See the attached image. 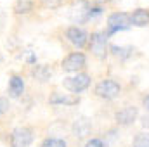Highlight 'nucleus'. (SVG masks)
Instances as JSON below:
<instances>
[{"mask_svg": "<svg viewBox=\"0 0 149 147\" xmlns=\"http://www.w3.org/2000/svg\"><path fill=\"white\" fill-rule=\"evenodd\" d=\"M102 12H104V9L101 5H90L88 7V12H87V19L88 21L90 19H97L99 16H102Z\"/></svg>", "mask_w": 149, "mask_h": 147, "instance_id": "obj_18", "label": "nucleus"}, {"mask_svg": "<svg viewBox=\"0 0 149 147\" xmlns=\"http://www.w3.org/2000/svg\"><path fill=\"white\" fill-rule=\"evenodd\" d=\"M85 66H87V55L83 52H71L61 62V68H63L64 73H73V74L80 73Z\"/></svg>", "mask_w": 149, "mask_h": 147, "instance_id": "obj_6", "label": "nucleus"}, {"mask_svg": "<svg viewBox=\"0 0 149 147\" xmlns=\"http://www.w3.org/2000/svg\"><path fill=\"white\" fill-rule=\"evenodd\" d=\"M141 123H142L144 128H149V112H146V114L141 118Z\"/></svg>", "mask_w": 149, "mask_h": 147, "instance_id": "obj_22", "label": "nucleus"}, {"mask_svg": "<svg viewBox=\"0 0 149 147\" xmlns=\"http://www.w3.org/2000/svg\"><path fill=\"white\" fill-rule=\"evenodd\" d=\"M31 78L38 83H47L52 78V69L47 64H35L31 68Z\"/></svg>", "mask_w": 149, "mask_h": 147, "instance_id": "obj_13", "label": "nucleus"}, {"mask_svg": "<svg viewBox=\"0 0 149 147\" xmlns=\"http://www.w3.org/2000/svg\"><path fill=\"white\" fill-rule=\"evenodd\" d=\"M104 2H113V0H104Z\"/></svg>", "mask_w": 149, "mask_h": 147, "instance_id": "obj_25", "label": "nucleus"}, {"mask_svg": "<svg viewBox=\"0 0 149 147\" xmlns=\"http://www.w3.org/2000/svg\"><path fill=\"white\" fill-rule=\"evenodd\" d=\"M130 24L137 26V28L149 26V10L141 7V9H135L134 12H130Z\"/></svg>", "mask_w": 149, "mask_h": 147, "instance_id": "obj_12", "label": "nucleus"}, {"mask_svg": "<svg viewBox=\"0 0 149 147\" xmlns=\"http://www.w3.org/2000/svg\"><path fill=\"white\" fill-rule=\"evenodd\" d=\"M94 94H95V97H99L102 101H114L121 94V85L113 78H106V80H101L95 83Z\"/></svg>", "mask_w": 149, "mask_h": 147, "instance_id": "obj_2", "label": "nucleus"}, {"mask_svg": "<svg viewBox=\"0 0 149 147\" xmlns=\"http://www.w3.org/2000/svg\"><path fill=\"white\" fill-rule=\"evenodd\" d=\"M9 111H10V99H9V97L0 95V118H2V116H5Z\"/></svg>", "mask_w": 149, "mask_h": 147, "instance_id": "obj_19", "label": "nucleus"}, {"mask_svg": "<svg viewBox=\"0 0 149 147\" xmlns=\"http://www.w3.org/2000/svg\"><path fill=\"white\" fill-rule=\"evenodd\" d=\"M132 28L130 24V14L128 12H123V10H116L111 12L108 16V23H106V37L111 38L113 35L120 33V31H128Z\"/></svg>", "mask_w": 149, "mask_h": 147, "instance_id": "obj_1", "label": "nucleus"}, {"mask_svg": "<svg viewBox=\"0 0 149 147\" xmlns=\"http://www.w3.org/2000/svg\"><path fill=\"white\" fill-rule=\"evenodd\" d=\"M90 83H92V76L88 73H83V71L74 73V74H71V76H66V78L63 80V87H64L68 92H71L73 95H78V94L85 92V90L90 87Z\"/></svg>", "mask_w": 149, "mask_h": 147, "instance_id": "obj_3", "label": "nucleus"}, {"mask_svg": "<svg viewBox=\"0 0 149 147\" xmlns=\"http://www.w3.org/2000/svg\"><path fill=\"white\" fill-rule=\"evenodd\" d=\"M83 147H106V144H104V140H102V139L94 137V139H88V140L85 142V146H83Z\"/></svg>", "mask_w": 149, "mask_h": 147, "instance_id": "obj_21", "label": "nucleus"}, {"mask_svg": "<svg viewBox=\"0 0 149 147\" xmlns=\"http://www.w3.org/2000/svg\"><path fill=\"white\" fill-rule=\"evenodd\" d=\"M33 0H17L14 3V12L17 16H24V14H30L33 10Z\"/></svg>", "mask_w": 149, "mask_h": 147, "instance_id": "obj_15", "label": "nucleus"}, {"mask_svg": "<svg viewBox=\"0 0 149 147\" xmlns=\"http://www.w3.org/2000/svg\"><path fill=\"white\" fill-rule=\"evenodd\" d=\"M49 104L50 106H66V107H71V106H78L80 104V97L73 95V94L52 92L50 97H49Z\"/></svg>", "mask_w": 149, "mask_h": 147, "instance_id": "obj_9", "label": "nucleus"}, {"mask_svg": "<svg viewBox=\"0 0 149 147\" xmlns=\"http://www.w3.org/2000/svg\"><path fill=\"white\" fill-rule=\"evenodd\" d=\"M24 80L23 76L19 74H10L9 78V85H7V94H9V99H19L23 94H24Z\"/></svg>", "mask_w": 149, "mask_h": 147, "instance_id": "obj_10", "label": "nucleus"}, {"mask_svg": "<svg viewBox=\"0 0 149 147\" xmlns=\"http://www.w3.org/2000/svg\"><path fill=\"white\" fill-rule=\"evenodd\" d=\"M35 140V132L31 126H17L9 135V147H30Z\"/></svg>", "mask_w": 149, "mask_h": 147, "instance_id": "obj_5", "label": "nucleus"}, {"mask_svg": "<svg viewBox=\"0 0 149 147\" xmlns=\"http://www.w3.org/2000/svg\"><path fill=\"white\" fill-rule=\"evenodd\" d=\"M66 38L76 49H85L88 45V33L81 26H68L66 28Z\"/></svg>", "mask_w": 149, "mask_h": 147, "instance_id": "obj_7", "label": "nucleus"}, {"mask_svg": "<svg viewBox=\"0 0 149 147\" xmlns=\"http://www.w3.org/2000/svg\"><path fill=\"white\" fill-rule=\"evenodd\" d=\"M137 118H139V107L135 106H127L114 112V121L120 126H130L137 121Z\"/></svg>", "mask_w": 149, "mask_h": 147, "instance_id": "obj_8", "label": "nucleus"}, {"mask_svg": "<svg viewBox=\"0 0 149 147\" xmlns=\"http://www.w3.org/2000/svg\"><path fill=\"white\" fill-rule=\"evenodd\" d=\"M63 2L64 0H40V3L43 7H47V9H57V7L63 5Z\"/></svg>", "mask_w": 149, "mask_h": 147, "instance_id": "obj_20", "label": "nucleus"}, {"mask_svg": "<svg viewBox=\"0 0 149 147\" xmlns=\"http://www.w3.org/2000/svg\"><path fill=\"white\" fill-rule=\"evenodd\" d=\"M132 147H149V130L135 133V137L132 139Z\"/></svg>", "mask_w": 149, "mask_h": 147, "instance_id": "obj_16", "label": "nucleus"}, {"mask_svg": "<svg viewBox=\"0 0 149 147\" xmlns=\"http://www.w3.org/2000/svg\"><path fill=\"white\" fill-rule=\"evenodd\" d=\"M42 147H68V142L59 137H47L42 140Z\"/></svg>", "mask_w": 149, "mask_h": 147, "instance_id": "obj_17", "label": "nucleus"}, {"mask_svg": "<svg viewBox=\"0 0 149 147\" xmlns=\"http://www.w3.org/2000/svg\"><path fill=\"white\" fill-rule=\"evenodd\" d=\"M71 132H73V135L76 139H85L92 132V121L88 118H85V116L74 119L73 125H71Z\"/></svg>", "mask_w": 149, "mask_h": 147, "instance_id": "obj_11", "label": "nucleus"}, {"mask_svg": "<svg viewBox=\"0 0 149 147\" xmlns=\"http://www.w3.org/2000/svg\"><path fill=\"white\" fill-rule=\"evenodd\" d=\"M109 52H111L113 55H116L118 59L127 61V59H130V57L134 55L135 49H134V47H118V45H109Z\"/></svg>", "mask_w": 149, "mask_h": 147, "instance_id": "obj_14", "label": "nucleus"}, {"mask_svg": "<svg viewBox=\"0 0 149 147\" xmlns=\"http://www.w3.org/2000/svg\"><path fill=\"white\" fill-rule=\"evenodd\" d=\"M88 47H90V52L97 59L104 61L108 57V54H109V43H108L106 33L104 31H94V33H90L88 35Z\"/></svg>", "mask_w": 149, "mask_h": 147, "instance_id": "obj_4", "label": "nucleus"}, {"mask_svg": "<svg viewBox=\"0 0 149 147\" xmlns=\"http://www.w3.org/2000/svg\"><path fill=\"white\" fill-rule=\"evenodd\" d=\"M142 107H144V109H146V111L149 112V94L142 97Z\"/></svg>", "mask_w": 149, "mask_h": 147, "instance_id": "obj_23", "label": "nucleus"}, {"mask_svg": "<svg viewBox=\"0 0 149 147\" xmlns=\"http://www.w3.org/2000/svg\"><path fill=\"white\" fill-rule=\"evenodd\" d=\"M2 61H3V55H2V52H0V62H2Z\"/></svg>", "mask_w": 149, "mask_h": 147, "instance_id": "obj_24", "label": "nucleus"}]
</instances>
